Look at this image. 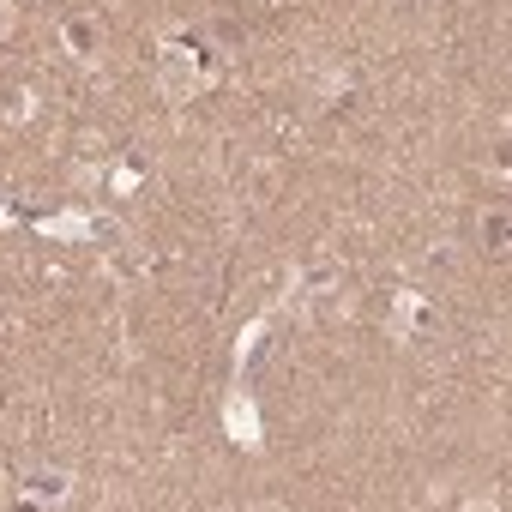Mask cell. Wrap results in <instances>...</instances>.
<instances>
[{
	"instance_id": "obj_1",
	"label": "cell",
	"mask_w": 512,
	"mask_h": 512,
	"mask_svg": "<svg viewBox=\"0 0 512 512\" xmlns=\"http://www.w3.org/2000/svg\"><path fill=\"white\" fill-rule=\"evenodd\" d=\"M199 85H205L199 55H193V49H163V97H169V103H187Z\"/></svg>"
},
{
	"instance_id": "obj_2",
	"label": "cell",
	"mask_w": 512,
	"mask_h": 512,
	"mask_svg": "<svg viewBox=\"0 0 512 512\" xmlns=\"http://www.w3.org/2000/svg\"><path fill=\"white\" fill-rule=\"evenodd\" d=\"M67 494H73V476H67V470H55V476L43 470V476H31V482H25V500H31V506H49V500L61 506Z\"/></svg>"
},
{
	"instance_id": "obj_3",
	"label": "cell",
	"mask_w": 512,
	"mask_h": 512,
	"mask_svg": "<svg viewBox=\"0 0 512 512\" xmlns=\"http://www.w3.org/2000/svg\"><path fill=\"white\" fill-rule=\"evenodd\" d=\"M476 235H482V241H488V247L500 253V247H506V205H494V211H482V223H476Z\"/></svg>"
},
{
	"instance_id": "obj_4",
	"label": "cell",
	"mask_w": 512,
	"mask_h": 512,
	"mask_svg": "<svg viewBox=\"0 0 512 512\" xmlns=\"http://www.w3.org/2000/svg\"><path fill=\"white\" fill-rule=\"evenodd\" d=\"M67 43L79 49V61H91V31H85V25H73V31H67Z\"/></svg>"
},
{
	"instance_id": "obj_5",
	"label": "cell",
	"mask_w": 512,
	"mask_h": 512,
	"mask_svg": "<svg viewBox=\"0 0 512 512\" xmlns=\"http://www.w3.org/2000/svg\"><path fill=\"white\" fill-rule=\"evenodd\" d=\"M13 25H19V13H13V0H0V37H13Z\"/></svg>"
}]
</instances>
